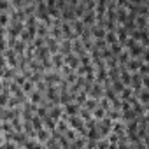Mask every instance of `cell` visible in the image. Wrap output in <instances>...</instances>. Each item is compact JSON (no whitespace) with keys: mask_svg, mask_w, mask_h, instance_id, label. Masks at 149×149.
Instances as JSON below:
<instances>
[{"mask_svg":"<svg viewBox=\"0 0 149 149\" xmlns=\"http://www.w3.org/2000/svg\"><path fill=\"white\" fill-rule=\"evenodd\" d=\"M88 97H90V98H95V100H100V98L104 97V88H102V84L93 83L91 88H90V91H88Z\"/></svg>","mask_w":149,"mask_h":149,"instance_id":"6da1fadb","label":"cell"},{"mask_svg":"<svg viewBox=\"0 0 149 149\" xmlns=\"http://www.w3.org/2000/svg\"><path fill=\"white\" fill-rule=\"evenodd\" d=\"M4 56H6L7 67H13V68H16V65H18V54L14 53V49H6Z\"/></svg>","mask_w":149,"mask_h":149,"instance_id":"7a4b0ae2","label":"cell"},{"mask_svg":"<svg viewBox=\"0 0 149 149\" xmlns=\"http://www.w3.org/2000/svg\"><path fill=\"white\" fill-rule=\"evenodd\" d=\"M140 65H142V61L139 60V58H130L128 61H126V65H125V68L130 72V74H135L139 68H140Z\"/></svg>","mask_w":149,"mask_h":149,"instance_id":"3957f363","label":"cell"},{"mask_svg":"<svg viewBox=\"0 0 149 149\" xmlns=\"http://www.w3.org/2000/svg\"><path fill=\"white\" fill-rule=\"evenodd\" d=\"M81 21L84 26H93L95 25V11H84V14L81 16Z\"/></svg>","mask_w":149,"mask_h":149,"instance_id":"277c9868","label":"cell"},{"mask_svg":"<svg viewBox=\"0 0 149 149\" xmlns=\"http://www.w3.org/2000/svg\"><path fill=\"white\" fill-rule=\"evenodd\" d=\"M44 46L47 47V51L51 53V54H54V53H58V40H54L51 35H47L46 39H44Z\"/></svg>","mask_w":149,"mask_h":149,"instance_id":"5b68a950","label":"cell"},{"mask_svg":"<svg viewBox=\"0 0 149 149\" xmlns=\"http://www.w3.org/2000/svg\"><path fill=\"white\" fill-rule=\"evenodd\" d=\"M107 0H95V16H105Z\"/></svg>","mask_w":149,"mask_h":149,"instance_id":"8992f818","label":"cell"},{"mask_svg":"<svg viewBox=\"0 0 149 149\" xmlns=\"http://www.w3.org/2000/svg\"><path fill=\"white\" fill-rule=\"evenodd\" d=\"M126 51H128L130 58H139V56H140V54H142L144 51H147V49H144V47H142V46H140L139 42H135V44H133L132 47H128Z\"/></svg>","mask_w":149,"mask_h":149,"instance_id":"52a82bcc","label":"cell"},{"mask_svg":"<svg viewBox=\"0 0 149 149\" xmlns=\"http://www.w3.org/2000/svg\"><path fill=\"white\" fill-rule=\"evenodd\" d=\"M47 116H49L51 119H54V121L61 119V116H63V107H61V105H53V107L49 109Z\"/></svg>","mask_w":149,"mask_h":149,"instance_id":"ba28073f","label":"cell"},{"mask_svg":"<svg viewBox=\"0 0 149 149\" xmlns=\"http://www.w3.org/2000/svg\"><path fill=\"white\" fill-rule=\"evenodd\" d=\"M77 112H79V105L77 104L70 102V104L63 105V114L65 116H77Z\"/></svg>","mask_w":149,"mask_h":149,"instance_id":"9c48e42d","label":"cell"},{"mask_svg":"<svg viewBox=\"0 0 149 149\" xmlns=\"http://www.w3.org/2000/svg\"><path fill=\"white\" fill-rule=\"evenodd\" d=\"M49 137H51V133H49L46 128H40V130L35 132V140L40 142V144H46V142L49 140Z\"/></svg>","mask_w":149,"mask_h":149,"instance_id":"30bf717a","label":"cell"},{"mask_svg":"<svg viewBox=\"0 0 149 149\" xmlns=\"http://www.w3.org/2000/svg\"><path fill=\"white\" fill-rule=\"evenodd\" d=\"M105 79H107V68H105V67L95 68V83L102 84V83H104Z\"/></svg>","mask_w":149,"mask_h":149,"instance_id":"8fae6325","label":"cell"},{"mask_svg":"<svg viewBox=\"0 0 149 149\" xmlns=\"http://www.w3.org/2000/svg\"><path fill=\"white\" fill-rule=\"evenodd\" d=\"M42 98H44V95H42V93H39L37 90H33L32 93H28V102H30L32 105H40Z\"/></svg>","mask_w":149,"mask_h":149,"instance_id":"7c38bea8","label":"cell"},{"mask_svg":"<svg viewBox=\"0 0 149 149\" xmlns=\"http://www.w3.org/2000/svg\"><path fill=\"white\" fill-rule=\"evenodd\" d=\"M70 26H72L74 35L81 37V33H83V30H84V25H83V21H81V19H74V21L70 23Z\"/></svg>","mask_w":149,"mask_h":149,"instance_id":"4fadbf2b","label":"cell"},{"mask_svg":"<svg viewBox=\"0 0 149 149\" xmlns=\"http://www.w3.org/2000/svg\"><path fill=\"white\" fill-rule=\"evenodd\" d=\"M111 132L116 133V135H125V123H123L121 119L112 121V128H111Z\"/></svg>","mask_w":149,"mask_h":149,"instance_id":"5bb4252c","label":"cell"},{"mask_svg":"<svg viewBox=\"0 0 149 149\" xmlns=\"http://www.w3.org/2000/svg\"><path fill=\"white\" fill-rule=\"evenodd\" d=\"M137 100H139V104L140 105H147L149 104V90H140L139 93H137Z\"/></svg>","mask_w":149,"mask_h":149,"instance_id":"9a60e30c","label":"cell"},{"mask_svg":"<svg viewBox=\"0 0 149 149\" xmlns=\"http://www.w3.org/2000/svg\"><path fill=\"white\" fill-rule=\"evenodd\" d=\"M42 126L51 133L53 130H56V121H54V119H51V118L47 116V118H44V119H42Z\"/></svg>","mask_w":149,"mask_h":149,"instance_id":"2e32d148","label":"cell"},{"mask_svg":"<svg viewBox=\"0 0 149 149\" xmlns=\"http://www.w3.org/2000/svg\"><path fill=\"white\" fill-rule=\"evenodd\" d=\"M116 60H118V65H121V67H125L126 65V61L130 60V54H128V51L126 49H123L118 56H116Z\"/></svg>","mask_w":149,"mask_h":149,"instance_id":"e0dca14e","label":"cell"},{"mask_svg":"<svg viewBox=\"0 0 149 149\" xmlns=\"http://www.w3.org/2000/svg\"><path fill=\"white\" fill-rule=\"evenodd\" d=\"M83 107H84V109H88L90 112H93V111L98 107V100H95V98H90V97H88V98H86V102L83 104Z\"/></svg>","mask_w":149,"mask_h":149,"instance_id":"ac0fdd59","label":"cell"},{"mask_svg":"<svg viewBox=\"0 0 149 149\" xmlns=\"http://www.w3.org/2000/svg\"><path fill=\"white\" fill-rule=\"evenodd\" d=\"M13 49H14V53H16V54H25V49H26V42H23L21 39H18Z\"/></svg>","mask_w":149,"mask_h":149,"instance_id":"d6986e66","label":"cell"},{"mask_svg":"<svg viewBox=\"0 0 149 149\" xmlns=\"http://www.w3.org/2000/svg\"><path fill=\"white\" fill-rule=\"evenodd\" d=\"M133 95H135V93H133V90H132L130 86H125V88H123V91L118 95V98H119V100H128V98H130V97H133Z\"/></svg>","mask_w":149,"mask_h":149,"instance_id":"ffe728a7","label":"cell"},{"mask_svg":"<svg viewBox=\"0 0 149 149\" xmlns=\"http://www.w3.org/2000/svg\"><path fill=\"white\" fill-rule=\"evenodd\" d=\"M68 130V123H67V119H58L56 121V132H60V133H65Z\"/></svg>","mask_w":149,"mask_h":149,"instance_id":"44dd1931","label":"cell"},{"mask_svg":"<svg viewBox=\"0 0 149 149\" xmlns=\"http://www.w3.org/2000/svg\"><path fill=\"white\" fill-rule=\"evenodd\" d=\"M21 90H23V93H25V95L28 97V93H32V91L35 90V84H33V83H32L30 79H26V81H25V84L21 86Z\"/></svg>","mask_w":149,"mask_h":149,"instance_id":"7402d4cb","label":"cell"},{"mask_svg":"<svg viewBox=\"0 0 149 149\" xmlns=\"http://www.w3.org/2000/svg\"><path fill=\"white\" fill-rule=\"evenodd\" d=\"M77 116L86 123V121H90L91 119V112L88 111V109H84V107H79V112H77Z\"/></svg>","mask_w":149,"mask_h":149,"instance_id":"603a6c76","label":"cell"},{"mask_svg":"<svg viewBox=\"0 0 149 149\" xmlns=\"http://www.w3.org/2000/svg\"><path fill=\"white\" fill-rule=\"evenodd\" d=\"M109 49H111V53H112V56H118L121 51H123V46L119 44V42H114V44H111L109 46Z\"/></svg>","mask_w":149,"mask_h":149,"instance_id":"cb8c5ba5","label":"cell"},{"mask_svg":"<svg viewBox=\"0 0 149 149\" xmlns=\"http://www.w3.org/2000/svg\"><path fill=\"white\" fill-rule=\"evenodd\" d=\"M30 123H32V126H33V130H35V132H37V130H40V128H44V126H42V119H40L39 116H35V114H33V118H32V121H30Z\"/></svg>","mask_w":149,"mask_h":149,"instance_id":"d4e9b609","label":"cell"},{"mask_svg":"<svg viewBox=\"0 0 149 149\" xmlns=\"http://www.w3.org/2000/svg\"><path fill=\"white\" fill-rule=\"evenodd\" d=\"M105 42H107V46H111V44L118 42V37H116V33H114V32H105Z\"/></svg>","mask_w":149,"mask_h":149,"instance_id":"484cf974","label":"cell"},{"mask_svg":"<svg viewBox=\"0 0 149 149\" xmlns=\"http://www.w3.org/2000/svg\"><path fill=\"white\" fill-rule=\"evenodd\" d=\"M63 137H65L68 142H72V140H76V139H77V132H74L72 128H68V130L63 133Z\"/></svg>","mask_w":149,"mask_h":149,"instance_id":"4316f807","label":"cell"},{"mask_svg":"<svg viewBox=\"0 0 149 149\" xmlns=\"http://www.w3.org/2000/svg\"><path fill=\"white\" fill-rule=\"evenodd\" d=\"M44 146H46V149H61L60 144H58V140H54V139H51V137H49V140H47Z\"/></svg>","mask_w":149,"mask_h":149,"instance_id":"83f0119b","label":"cell"},{"mask_svg":"<svg viewBox=\"0 0 149 149\" xmlns=\"http://www.w3.org/2000/svg\"><path fill=\"white\" fill-rule=\"evenodd\" d=\"M137 72L140 74L142 77H147V74H149V63H142V65H140V68H139Z\"/></svg>","mask_w":149,"mask_h":149,"instance_id":"f1b7e54d","label":"cell"},{"mask_svg":"<svg viewBox=\"0 0 149 149\" xmlns=\"http://www.w3.org/2000/svg\"><path fill=\"white\" fill-rule=\"evenodd\" d=\"M100 56H102V60H104V61H107L109 58H112V53H111V49H109V47H105V49H102V51H100Z\"/></svg>","mask_w":149,"mask_h":149,"instance_id":"f546056e","label":"cell"},{"mask_svg":"<svg viewBox=\"0 0 149 149\" xmlns=\"http://www.w3.org/2000/svg\"><path fill=\"white\" fill-rule=\"evenodd\" d=\"M68 7V0H56V9L58 11H63Z\"/></svg>","mask_w":149,"mask_h":149,"instance_id":"4dcf8cb0","label":"cell"},{"mask_svg":"<svg viewBox=\"0 0 149 149\" xmlns=\"http://www.w3.org/2000/svg\"><path fill=\"white\" fill-rule=\"evenodd\" d=\"M107 147H109L107 139H100V140H97V149H107Z\"/></svg>","mask_w":149,"mask_h":149,"instance_id":"1f68e13d","label":"cell"},{"mask_svg":"<svg viewBox=\"0 0 149 149\" xmlns=\"http://www.w3.org/2000/svg\"><path fill=\"white\" fill-rule=\"evenodd\" d=\"M0 91H2V79H0Z\"/></svg>","mask_w":149,"mask_h":149,"instance_id":"d6a6232c","label":"cell"}]
</instances>
